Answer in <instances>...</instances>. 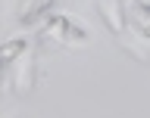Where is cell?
I'll use <instances>...</instances> for the list:
<instances>
[{
    "mask_svg": "<svg viewBox=\"0 0 150 118\" xmlns=\"http://www.w3.org/2000/svg\"><path fill=\"white\" fill-rule=\"evenodd\" d=\"M25 50H28V40H25V37H13V40H6V44H0V78H3V72H6V68L16 62Z\"/></svg>",
    "mask_w": 150,
    "mask_h": 118,
    "instance_id": "4",
    "label": "cell"
},
{
    "mask_svg": "<svg viewBox=\"0 0 150 118\" xmlns=\"http://www.w3.org/2000/svg\"><path fill=\"white\" fill-rule=\"evenodd\" d=\"M0 81H3V78H0Z\"/></svg>",
    "mask_w": 150,
    "mask_h": 118,
    "instance_id": "7",
    "label": "cell"
},
{
    "mask_svg": "<svg viewBox=\"0 0 150 118\" xmlns=\"http://www.w3.org/2000/svg\"><path fill=\"white\" fill-rule=\"evenodd\" d=\"M134 3H150V0H134Z\"/></svg>",
    "mask_w": 150,
    "mask_h": 118,
    "instance_id": "6",
    "label": "cell"
},
{
    "mask_svg": "<svg viewBox=\"0 0 150 118\" xmlns=\"http://www.w3.org/2000/svg\"><path fill=\"white\" fill-rule=\"evenodd\" d=\"M35 75H38V59L31 50H25V53L19 56L16 62H13V93H28L31 87H35Z\"/></svg>",
    "mask_w": 150,
    "mask_h": 118,
    "instance_id": "2",
    "label": "cell"
},
{
    "mask_svg": "<svg viewBox=\"0 0 150 118\" xmlns=\"http://www.w3.org/2000/svg\"><path fill=\"white\" fill-rule=\"evenodd\" d=\"M100 16H103V22H106V28H110L112 34L119 37L122 31H125V6H122L119 0H100Z\"/></svg>",
    "mask_w": 150,
    "mask_h": 118,
    "instance_id": "3",
    "label": "cell"
},
{
    "mask_svg": "<svg viewBox=\"0 0 150 118\" xmlns=\"http://www.w3.org/2000/svg\"><path fill=\"white\" fill-rule=\"evenodd\" d=\"M53 9H56V0H35L31 6L22 13V19H19V25L28 28V25H35V22H41V19L47 16H53Z\"/></svg>",
    "mask_w": 150,
    "mask_h": 118,
    "instance_id": "5",
    "label": "cell"
},
{
    "mask_svg": "<svg viewBox=\"0 0 150 118\" xmlns=\"http://www.w3.org/2000/svg\"><path fill=\"white\" fill-rule=\"evenodd\" d=\"M41 37H56V40H59V44H66V47L88 44L84 22H81V19H72V16H63V13H53V16L44 19Z\"/></svg>",
    "mask_w": 150,
    "mask_h": 118,
    "instance_id": "1",
    "label": "cell"
}]
</instances>
